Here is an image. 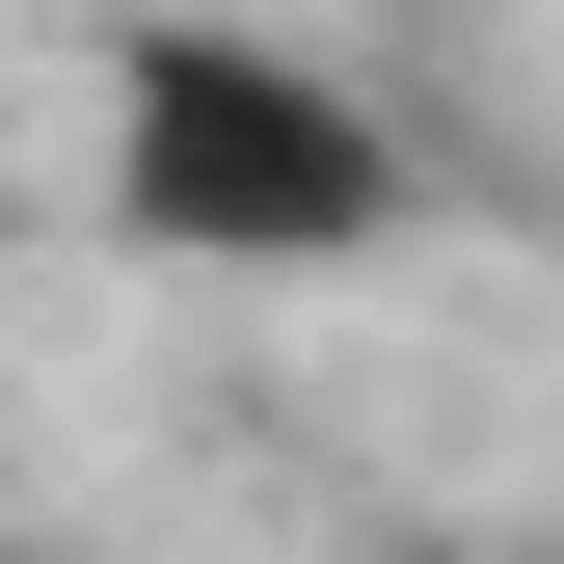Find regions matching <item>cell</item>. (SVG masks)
Instances as JSON below:
<instances>
[{
    "label": "cell",
    "mask_w": 564,
    "mask_h": 564,
    "mask_svg": "<svg viewBox=\"0 0 564 564\" xmlns=\"http://www.w3.org/2000/svg\"><path fill=\"white\" fill-rule=\"evenodd\" d=\"M82 216L188 296H323L431 216V134L349 82L323 28H242V0H134L82 82Z\"/></svg>",
    "instance_id": "6da1fadb"
}]
</instances>
